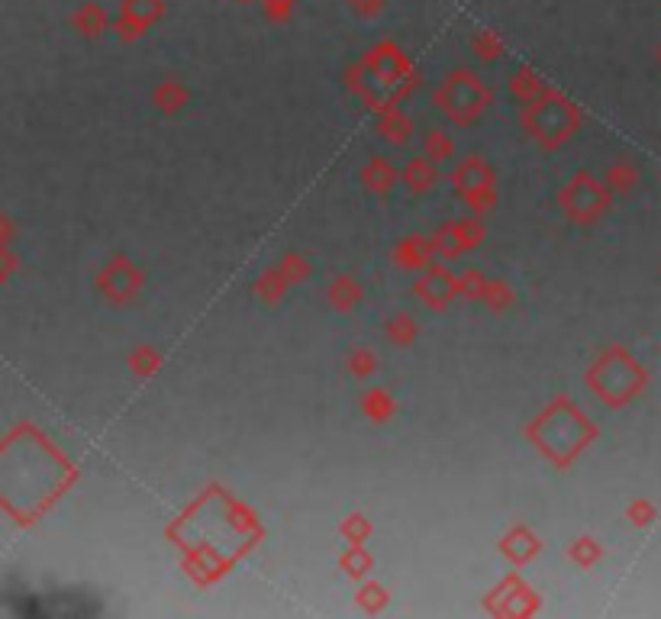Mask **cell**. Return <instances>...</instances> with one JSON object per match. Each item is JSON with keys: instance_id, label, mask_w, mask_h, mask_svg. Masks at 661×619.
<instances>
[{"instance_id": "obj_7", "label": "cell", "mask_w": 661, "mask_h": 619, "mask_svg": "<svg viewBox=\"0 0 661 619\" xmlns=\"http://www.w3.org/2000/svg\"><path fill=\"white\" fill-rule=\"evenodd\" d=\"M452 181H455V191L462 194L478 213L494 204V171L484 162H478V158H468V162L452 175Z\"/></svg>"}, {"instance_id": "obj_24", "label": "cell", "mask_w": 661, "mask_h": 619, "mask_svg": "<svg viewBox=\"0 0 661 619\" xmlns=\"http://www.w3.org/2000/svg\"><path fill=\"white\" fill-rule=\"evenodd\" d=\"M384 7H387V0H349V10L358 20H375L384 13Z\"/></svg>"}, {"instance_id": "obj_32", "label": "cell", "mask_w": 661, "mask_h": 619, "mask_svg": "<svg viewBox=\"0 0 661 619\" xmlns=\"http://www.w3.org/2000/svg\"><path fill=\"white\" fill-rule=\"evenodd\" d=\"M371 368H375V365H371V355H368V352L352 355V371H355V374H368Z\"/></svg>"}, {"instance_id": "obj_25", "label": "cell", "mask_w": 661, "mask_h": 619, "mask_svg": "<svg viewBox=\"0 0 661 619\" xmlns=\"http://www.w3.org/2000/svg\"><path fill=\"white\" fill-rule=\"evenodd\" d=\"M358 603H362L365 610H381L387 603V590L381 584H368V587L358 590Z\"/></svg>"}, {"instance_id": "obj_6", "label": "cell", "mask_w": 661, "mask_h": 619, "mask_svg": "<svg viewBox=\"0 0 661 619\" xmlns=\"http://www.w3.org/2000/svg\"><path fill=\"white\" fill-rule=\"evenodd\" d=\"M562 207L568 210L571 220L594 223V220H600L603 213H607V207H610V187L600 184V181H594L591 175H584V171H581V175L565 187Z\"/></svg>"}, {"instance_id": "obj_12", "label": "cell", "mask_w": 661, "mask_h": 619, "mask_svg": "<svg viewBox=\"0 0 661 619\" xmlns=\"http://www.w3.org/2000/svg\"><path fill=\"white\" fill-rule=\"evenodd\" d=\"M433 242L429 239H416V236H410L404 246H400V252H397V262L404 265V268H423V265H429V255H433Z\"/></svg>"}, {"instance_id": "obj_20", "label": "cell", "mask_w": 661, "mask_h": 619, "mask_svg": "<svg viewBox=\"0 0 661 619\" xmlns=\"http://www.w3.org/2000/svg\"><path fill=\"white\" fill-rule=\"evenodd\" d=\"M155 100L162 104V110H175V107L184 104V100H188V91H184L178 81H165L162 88L155 91Z\"/></svg>"}, {"instance_id": "obj_2", "label": "cell", "mask_w": 661, "mask_h": 619, "mask_svg": "<svg viewBox=\"0 0 661 619\" xmlns=\"http://www.w3.org/2000/svg\"><path fill=\"white\" fill-rule=\"evenodd\" d=\"M526 436L555 468H568L574 458L597 439V426L578 410L574 400L555 397L549 407L526 426Z\"/></svg>"}, {"instance_id": "obj_8", "label": "cell", "mask_w": 661, "mask_h": 619, "mask_svg": "<svg viewBox=\"0 0 661 619\" xmlns=\"http://www.w3.org/2000/svg\"><path fill=\"white\" fill-rule=\"evenodd\" d=\"M162 17H165V0H123L117 30L123 39H139Z\"/></svg>"}, {"instance_id": "obj_17", "label": "cell", "mask_w": 661, "mask_h": 619, "mask_svg": "<svg viewBox=\"0 0 661 619\" xmlns=\"http://www.w3.org/2000/svg\"><path fill=\"white\" fill-rule=\"evenodd\" d=\"M568 555H571L574 561H578L581 568H591V565H597V561H600L603 549H600V545H597L591 536H584V539H578V542L571 545Z\"/></svg>"}, {"instance_id": "obj_1", "label": "cell", "mask_w": 661, "mask_h": 619, "mask_svg": "<svg viewBox=\"0 0 661 619\" xmlns=\"http://www.w3.org/2000/svg\"><path fill=\"white\" fill-rule=\"evenodd\" d=\"M168 539L184 552L188 568H194L197 578L210 584L262 542V523L246 503L210 484L168 526Z\"/></svg>"}, {"instance_id": "obj_31", "label": "cell", "mask_w": 661, "mask_h": 619, "mask_svg": "<svg viewBox=\"0 0 661 619\" xmlns=\"http://www.w3.org/2000/svg\"><path fill=\"white\" fill-rule=\"evenodd\" d=\"M391 339L394 342H410L413 339V323L407 320V316H397V320L391 323Z\"/></svg>"}, {"instance_id": "obj_21", "label": "cell", "mask_w": 661, "mask_h": 619, "mask_svg": "<svg viewBox=\"0 0 661 619\" xmlns=\"http://www.w3.org/2000/svg\"><path fill=\"white\" fill-rule=\"evenodd\" d=\"M474 52L481 55V59H500L504 55V42H500L491 30H481L474 36Z\"/></svg>"}, {"instance_id": "obj_5", "label": "cell", "mask_w": 661, "mask_h": 619, "mask_svg": "<svg viewBox=\"0 0 661 619\" xmlns=\"http://www.w3.org/2000/svg\"><path fill=\"white\" fill-rule=\"evenodd\" d=\"M436 104L449 113L455 123H471L491 104V88L468 68H458L436 88Z\"/></svg>"}, {"instance_id": "obj_10", "label": "cell", "mask_w": 661, "mask_h": 619, "mask_svg": "<svg viewBox=\"0 0 661 619\" xmlns=\"http://www.w3.org/2000/svg\"><path fill=\"white\" fill-rule=\"evenodd\" d=\"M416 294H420L429 307H445V300L458 294V278H449L445 268H429V275L416 284Z\"/></svg>"}, {"instance_id": "obj_14", "label": "cell", "mask_w": 661, "mask_h": 619, "mask_svg": "<svg viewBox=\"0 0 661 619\" xmlns=\"http://www.w3.org/2000/svg\"><path fill=\"white\" fill-rule=\"evenodd\" d=\"M542 91H545L542 81H539L529 68H520V71H516V75L510 78V94L523 97V100H536Z\"/></svg>"}, {"instance_id": "obj_23", "label": "cell", "mask_w": 661, "mask_h": 619, "mask_svg": "<svg viewBox=\"0 0 661 619\" xmlns=\"http://www.w3.org/2000/svg\"><path fill=\"white\" fill-rule=\"evenodd\" d=\"M636 178H639L636 168L626 165V162H620V165L610 168V181H607V184H610V191H629V187L636 184Z\"/></svg>"}, {"instance_id": "obj_29", "label": "cell", "mask_w": 661, "mask_h": 619, "mask_svg": "<svg viewBox=\"0 0 661 619\" xmlns=\"http://www.w3.org/2000/svg\"><path fill=\"white\" fill-rule=\"evenodd\" d=\"M426 149H429V155L436 152V158H445V155L452 152V142L445 139L442 133H429V136H426Z\"/></svg>"}, {"instance_id": "obj_33", "label": "cell", "mask_w": 661, "mask_h": 619, "mask_svg": "<svg viewBox=\"0 0 661 619\" xmlns=\"http://www.w3.org/2000/svg\"><path fill=\"white\" fill-rule=\"evenodd\" d=\"M239 4H252V0H239Z\"/></svg>"}, {"instance_id": "obj_15", "label": "cell", "mask_w": 661, "mask_h": 619, "mask_svg": "<svg viewBox=\"0 0 661 619\" xmlns=\"http://www.w3.org/2000/svg\"><path fill=\"white\" fill-rule=\"evenodd\" d=\"M407 184L413 187L416 194H423L426 187L436 184V168L429 165V158H416V162L407 168Z\"/></svg>"}, {"instance_id": "obj_27", "label": "cell", "mask_w": 661, "mask_h": 619, "mask_svg": "<svg viewBox=\"0 0 661 619\" xmlns=\"http://www.w3.org/2000/svg\"><path fill=\"white\" fill-rule=\"evenodd\" d=\"M365 407L371 413V420H387V416H391V400H387V394H381V391L368 394Z\"/></svg>"}, {"instance_id": "obj_9", "label": "cell", "mask_w": 661, "mask_h": 619, "mask_svg": "<svg viewBox=\"0 0 661 619\" xmlns=\"http://www.w3.org/2000/svg\"><path fill=\"white\" fill-rule=\"evenodd\" d=\"M478 242H481V226L465 220V223L442 226L439 233H436V239H433V246L442 249L445 255H458V252H465L471 246H478Z\"/></svg>"}, {"instance_id": "obj_19", "label": "cell", "mask_w": 661, "mask_h": 619, "mask_svg": "<svg viewBox=\"0 0 661 619\" xmlns=\"http://www.w3.org/2000/svg\"><path fill=\"white\" fill-rule=\"evenodd\" d=\"M342 568H346L349 574H355V578H362V574H368V568H371V555L365 552V545H362V542H355V545H352L349 555L342 558Z\"/></svg>"}, {"instance_id": "obj_4", "label": "cell", "mask_w": 661, "mask_h": 619, "mask_svg": "<svg viewBox=\"0 0 661 619\" xmlns=\"http://www.w3.org/2000/svg\"><path fill=\"white\" fill-rule=\"evenodd\" d=\"M578 123H581L578 110H574L571 100H565L558 91H542L536 100H529V107L523 110V126L545 149H555V146H562L565 139H571Z\"/></svg>"}, {"instance_id": "obj_11", "label": "cell", "mask_w": 661, "mask_h": 619, "mask_svg": "<svg viewBox=\"0 0 661 619\" xmlns=\"http://www.w3.org/2000/svg\"><path fill=\"white\" fill-rule=\"evenodd\" d=\"M539 549H542V542L526 526H513L507 536L500 539V552H504L513 565H526L529 558L539 555Z\"/></svg>"}, {"instance_id": "obj_30", "label": "cell", "mask_w": 661, "mask_h": 619, "mask_svg": "<svg viewBox=\"0 0 661 619\" xmlns=\"http://www.w3.org/2000/svg\"><path fill=\"white\" fill-rule=\"evenodd\" d=\"M104 26H107L104 10H97V7L84 10V33H97V30H104Z\"/></svg>"}, {"instance_id": "obj_3", "label": "cell", "mask_w": 661, "mask_h": 619, "mask_svg": "<svg viewBox=\"0 0 661 619\" xmlns=\"http://www.w3.org/2000/svg\"><path fill=\"white\" fill-rule=\"evenodd\" d=\"M587 384L594 387V394L607 403V407H626L636 400L645 384H649V371L639 365V358H632L623 345L603 352L587 371Z\"/></svg>"}, {"instance_id": "obj_13", "label": "cell", "mask_w": 661, "mask_h": 619, "mask_svg": "<svg viewBox=\"0 0 661 619\" xmlns=\"http://www.w3.org/2000/svg\"><path fill=\"white\" fill-rule=\"evenodd\" d=\"M365 184L371 187V191H387V187L394 184V168L384 162V158H371V165L362 171Z\"/></svg>"}, {"instance_id": "obj_16", "label": "cell", "mask_w": 661, "mask_h": 619, "mask_svg": "<svg viewBox=\"0 0 661 619\" xmlns=\"http://www.w3.org/2000/svg\"><path fill=\"white\" fill-rule=\"evenodd\" d=\"M410 133H413V123L404 117V113L391 110V113H387V117L381 120V136H384V139H391V142H404Z\"/></svg>"}, {"instance_id": "obj_18", "label": "cell", "mask_w": 661, "mask_h": 619, "mask_svg": "<svg viewBox=\"0 0 661 619\" xmlns=\"http://www.w3.org/2000/svg\"><path fill=\"white\" fill-rule=\"evenodd\" d=\"M626 516H629V523H632V526H639V529H642V526H649V523L655 520V516H658V507H655L652 500L639 497V500H632V503H629Z\"/></svg>"}, {"instance_id": "obj_26", "label": "cell", "mask_w": 661, "mask_h": 619, "mask_svg": "<svg viewBox=\"0 0 661 619\" xmlns=\"http://www.w3.org/2000/svg\"><path fill=\"white\" fill-rule=\"evenodd\" d=\"M294 7H297V0H262L265 17L275 20V23H284L294 13Z\"/></svg>"}, {"instance_id": "obj_28", "label": "cell", "mask_w": 661, "mask_h": 619, "mask_svg": "<svg viewBox=\"0 0 661 619\" xmlns=\"http://www.w3.org/2000/svg\"><path fill=\"white\" fill-rule=\"evenodd\" d=\"M342 532H346V536H352V545H355V542H362V539L368 536V523H365V516H349V523L342 526Z\"/></svg>"}, {"instance_id": "obj_22", "label": "cell", "mask_w": 661, "mask_h": 619, "mask_svg": "<svg viewBox=\"0 0 661 619\" xmlns=\"http://www.w3.org/2000/svg\"><path fill=\"white\" fill-rule=\"evenodd\" d=\"M329 300H333L336 307H342V310H349V304H355V300H362V291L352 284V281H346L342 278L333 291H329Z\"/></svg>"}]
</instances>
